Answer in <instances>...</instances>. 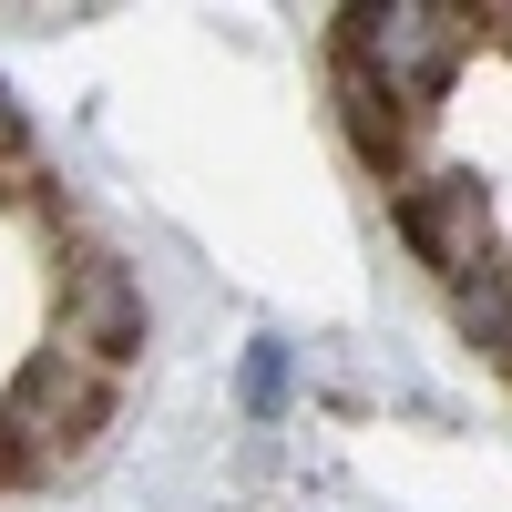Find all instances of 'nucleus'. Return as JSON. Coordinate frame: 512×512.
Segmentation results:
<instances>
[{
  "label": "nucleus",
  "mask_w": 512,
  "mask_h": 512,
  "mask_svg": "<svg viewBox=\"0 0 512 512\" xmlns=\"http://www.w3.org/2000/svg\"><path fill=\"white\" fill-rule=\"evenodd\" d=\"M492 41V11H472V0H359V11H338L328 21V52L338 62H359L390 103H410L420 123L441 113L451 93V72L472 62Z\"/></svg>",
  "instance_id": "obj_1"
},
{
  "label": "nucleus",
  "mask_w": 512,
  "mask_h": 512,
  "mask_svg": "<svg viewBox=\"0 0 512 512\" xmlns=\"http://www.w3.org/2000/svg\"><path fill=\"white\" fill-rule=\"evenodd\" d=\"M113 431V379L82 369L72 349H31L0 390V492L21 482H52L62 461H82Z\"/></svg>",
  "instance_id": "obj_2"
},
{
  "label": "nucleus",
  "mask_w": 512,
  "mask_h": 512,
  "mask_svg": "<svg viewBox=\"0 0 512 512\" xmlns=\"http://www.w3.org/2000/svg\"><path fill=\"white\" fill-rule=\"evenodd\" d=\"M154 338V308H144V277L123 267L113 246H72L52 267V349H72L82 369L123 379Z\"/></svg>",
  "instance_id": "obj_3"
},
{
  "label": "nucleus",
  "mask_w": 512,
  "mask_h": 512,
  "mask_svg": "<svg viewBox=\"0 0 512 512\" xmlns=\"http://www.w3.org/2000/svg\"><path fill=\"white\" fill-rule=\"evenodd\" d=\"M390 226H400V246L441 287H482L502 267V216H492V185L472 175V164H431V175H410L390 195Z\"/></svg>",
  "instance_id": "obj_4"
},
{
  "label": "nucleus",
  "mask_w": 512,
  "mask_h": 512,
  "mask_svg": "<svg viewBox=\"0 0 512 512\" xmlns=\"http://www.w3.org/2000/svg\"><path fill=\"white\" fill-rule=\"evenodd\" d=\"M328 113H338V144H349L369 175L410 185V154H420V134H431V123H420L410 103H390L359 62H338V52H328Z\"/></svg>",
  "instance_id": "obj_5"
},
{
  "label": "nucleus",
  "mask_w": 512,
  "mask_h": 512,
  "mask_svg": "<svg viewBox=\"0 0 512 512\" xmlns=\"http://www.w3.org/2000/svg\"><path fill=\"white\" fill-rule=\"evenodd\" d=\"M236 390H246V420H277V410H287V349H277V338H256V349H246Z\"/></svg>",
  "instance_id": "obj_6"
},
{
  "label": "nucleus",
  "mask_w": 512,
  "mask_h": 512,
  "mask_svg": "<svg viewBox=\"0 0 512 512\" xmlns=\"http://www.w3.org/2000/svg\"><path fill=\"white\" fill-rule=\"evenodd\" d=\"M482 11H492V41H502V52H512V0H482Z\"/></svg>",
  "instance_id": "obj_7"
}]
</instances>
